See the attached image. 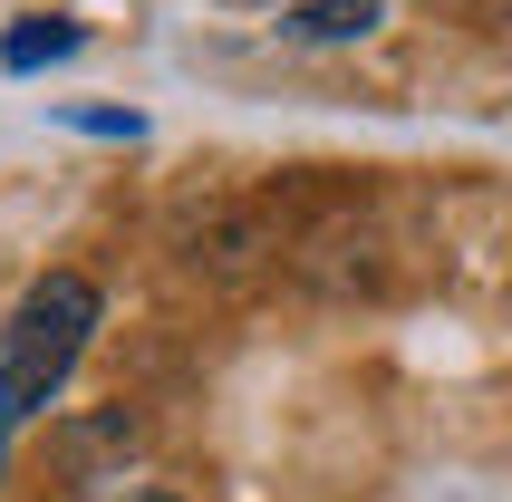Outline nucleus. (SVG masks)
Masks as SVG:
<instances>
[{"label":"nucleus","instance_id":"obj_4","mask_svg":"<svg viewBox=\"0 0 512 502\" xmlns=\"http://www.w3.org/2000/svg\"><path fill=\"white\" fill-rule=\"evenodd\" d=\"M126 502H174V493H126Z\"/></svg>","mask_w":512,"mask_h":502},{"label":"nucleus","instance_id":"obj_1","mask_svg":"<svg viewBox=\"0 0 512 502\" xmlns=\"http://www.w3.org/2000/svg\"><path fill=\"white\" fill-rule=\"evenodd\" d=\"M87 329H97V280L87 271H49L20 309H10V338H0V454H10V435L68 387Z\"/></svg>","mask_w":512,"mask_h":502},{"label":"nucleus","instance_id":"obj_3","mask_svg":"<svg viewBox=\"0 0 512 502\" xmlns=\"http://www.w3.org/2000/svg\"><path fill=\"white\" fill-rule=\"evenodd\" d=\"M68 49H78V20H20L10 39H0L10 68H39V58H68Z\"/></svg>","mask_w":512,"mask_h":502},{"label":"nucleus","instance_id":"obj_2","mask_svg":"<svg viewBox=\"0 0 512 502\" xmlns=\"http://www.w3.org/2000/svg\"><path fill=\"white\" fill-rule=\"evenodd\" d=\"M281 29H290V39H368V29H377V0H300Z\"/></svg>","mask_w":512,"mask_h":502}]
</instances>
